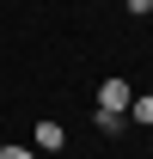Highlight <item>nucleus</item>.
<instances>
[{"label":"nucleus","instance_id":"obj_1","mask_svg":"<svg viewBox=\"0 0 153 159\" xmlns=\"http://www.w3.org/2000/svg\"><path fill=\"white\" fill-rule=\"evenodd\" d=\"M129 80H104V92H98V110H110V116H129Z\"/></svg>","mask_w":153,"mask_h":159},{"label":"nucleus","instance_id":"obj_2","mask_svg":"<svg viewBox=\"0 0 153 159\" xmlns=\"http://www.w3.org/2000/svg\"><path fill=\"white\" fill-rule=\"evenodd\" d=\"M61 122H37V129H31V153H61Z\"/></svg>","mask_w":153,"mask_h":159},{"label":"nucleus","instance_id":"obj_3","mask_svg":"<svg viewBox=\"0 0 153 159\" xmlns=\"http://www.w3.org/2000/svg\"><path fill=\"white\" fill-rule=\"evenodd\" d=\"M129 116H135V122H153V92H141V98H129Z\"/></svg>","mask_w":153,"mask_h":159},{"label":"nucleus","instance_id":"obj_4","mask_svg":"<svg viewBox=\"0 0 153 159\" xmlns=\"http://www.w3.org/2000/svg\"><path fill=\"white\" fill-rule=\"evenodd\" d=\"M98 129H104V135H123V129H129V116H110V110H98Z\"/></svg>","mask_w":153,"mask_h":159},{"label":"nucleus","instance_id":"obj_5","mask_svg":"<svg viewBox=\"0 0 153 159\" xmlns=\"http://www.w3.org/2000/svg\"><path fill=\"white\" fill-rule=\"evenodd\" d=\"M0 159H37V153H31V147H6V141H0Z\"/></svg>","mask_w":153,"mask_h":159},{"label":"nucleus","instance_id":"obj_6","mask_svg":"<svg viewBox=\"0 0 153 159\" xmlns=\"http://www.w3.org/2000/svg\"><path fill=\"white\" fill-rule=\"evenodd\" d=\"M129 12H135V19H147V12H153V0H129Z\"/></svg>","mask_w":153,"mask_h":159}]
</instances>
